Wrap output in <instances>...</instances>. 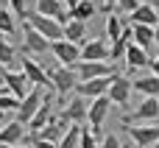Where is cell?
I'll return each instance as SVG.
<instances>
[{
	"label": "cell",
	"instance_id": "cell-1",
	"mask_svg": "<svg viewBox=\"0 0 159 148\" xmlns=\"http://www.w3.org/2000/svg\"><path fill=\"white\" fill-rule=\"evenodd\" d=\"M45 73H48L50 87L59 92V98H61V104H64V95H70V92L78 87L75 67H61V64H56V67H50V70H45Z\"/></svg>",
	"mask_w": 159,
	"mask_h": 148
},
{
	"label": "cell",
	"instance_id": "cell-2",
	"mask_svg": "<svg viewBox=\"0 0 159 148\" xmlns=\"http://www.w3.org/2000/svg\"><path fill=\"white\" fill-rule=\"evenodd\" d=\"M159 120V98H143L131 115L123 118V126H140V123H157Z\"/></svg>",
	"mask_w": 159,
	"mask_h": 148
},
{
	"label": "cell",
	"instance_id": "cell-3",
	"mask_svg": "<svg viewBox=\"0 0 159 148\" xmlns=\"http://www.w3.org/2000/svg\"><path fill=\"white\" fill-rule=\"evenodd\" d=\"M25 25H31L39 36H45L48 42H59L61 39V25L56 22V20H50V17H42V14H36V11H28L25 14Z\"/></svg>",
	"mask_w": 159,
	"mask_h": 148
},
{
	"label": "cell",
	"instance_id": "cell-4",
	"mask_svg": "<svg viewBox=\"0 0 159 148\" xmlns=\"http://www.w3.org/2000/svg\"><path fill=\"white\" fill-rule=\"evenodd\" d=\"M0 84L6 87L8 95H14L17 101H22L34 87L28 84V78L22 76V70H0Z\"/></svg>",
	"mask_w": 159,
	"mask_h": 148
},
{
	"label": "cell",
	"instance_id": "cell-5",
	"mask_svg": "<svg viewBox=\"0 0 159 148\" xmlns=\"http://www.w3.org/2000/svg\"><path fill=\"white\" fill-rule=\"evenodd\" d=\"M129 137L137 148H154L159 143V120L157 123H143V126H126Z\"/></svg>",
	"mask_w": 159,
	"mask_h": 148
},
{
	"label": "cell",
	"instance_id": "cell-6",
	"mask_svg": "<svg viewBox=\"0 0 159 148\" xmlns=\"http://www.w3.org/2000/svg\"><path fill=\"white\" fill-rule=\"evenodd\" d=\"M50 53L56 56V62L61 67H75L81 62V48L67 42V39H59V42H50Z\"/></svg>",
	"mask_w": 159,
	"mask_h": 148
},
{
	"label": "cell",
	"instance_id": "cell-7",
	"mask_svg": "<svg viewBox=\"0 0 159 148\" xmlns=\"http://www.w3.org/2000/svg\"><path fill=\"white\" fill-rule=\"evenodd\" d=\"M115 76H117V73H115ZM115 76L92 78V81H78V87H75L78 98H84V101H95V98L106 95V90H109V84H112V78H115Z\"/></svg>",
	"mask_w": 159,
	"mask_h": 148
},
{
	"label": "cell",
	"instance_id": "cell-8",
	"mask_svg": "<svg viewBox=\"0 0 159 148\" xmlns=\"http://www.w3.org/2000/svg\"><path fill=\"white\" fill-rule=\"evenodd\" d=\"M39 104H42V90L39 87H34L22 101H20V106H17V123H22V126H28L31 123V118L36 115V109H39Z\"/></svg>",
	"mask_w": 159,
	"mask_h": 148
},
{
	"label": "cell",
	"instance_id": "cell-9",
	"mask_svg": "<svg viewBox=\"0 0 159 148\" xmlns=\"http://www.w3.org/2000/svg\"><path fill=\"white\" fill-rule=\"evenodd\" d=\"M106 118H109V98L106 95H101V98H95V101L87 104V123H89V129L95 134L101 132V126H103Z\"/></svg>",
	"mask_w": 159,
	"mask_h": 148
},
{
	"label": "cell",
	"instance_id": "cell-10",
	"mask_svg": "<svg viewBox=\"0 0 159 148\" xmlns=\"http://www.w3.org/2000/svg\"><path fill=\"white\" fill-rule=\"evenodd\" d=\"M75 76H78V81H92V78L115 76V67L106 64V62H78L75 64Z\"/></svg>",
	"mask_w": 159,
	"mask_h": 148
},
{
	"label": "cell",
	"instance_id": "cell-11",
	"mask_svg": "<svg viewBox=\"0 0 159 148\" xmlns=\"http://www.w3.org/2000/svg\"><path fill=\"white\" fill-rule=\"evenodd\" d=\"M20 70H22V76L28 78L31 87H50L48 73H45V67H42L39 62H34V59H28V56H20Z\"/></svg>",
	"mask_w": 159,
	"mask_h": 148
},
{
	"label": "cell",
	"instance_id": "cell-12",
	"mask_svg": "<svg viewBox=\"0 0 159 148\" xmlns=\"http://www.w3.org/2000/svg\"><path fill=\"white\" fill-rule=\"evenodd\" d=\"M106 98L109 104H117V106H129V98H131V81L123 78V76H115L109 90H106Z\"/></svg>",
	"mask_w": 159,
	"mask_h": 148
},
{
	"label": "cell",
	"instance_id": "cell-13",
	"mask_svg": "<svg viewBox=\"0 0 159 148\" xmlns=\"http://www.w3.org/2000/svg\"><path fill=\"white\" fill-rule=\"evenodd\" d=\"M87 104H89V101H84V98L75 95V98H70V101L64 104V109H61L59 118L67 120L70 126H81V123L87 120Z\"/></svg>",
	"mask_w": 159,
	"mask_h": 148
},
{
	"label": "cell",
	"instance_id": "cell-14",
	"mask_svg": "<svg viewBox=\"0 0 159 148\" xmlns=\"http://www.w3.org/2000/svg\"><path fill=\"white\" fill-rule=\"evenodd\" d=\"M22 143H28V129L22 126V123H17V120H8L3 129H0V148L3 146H22Z\"/></svg>",
	"mask_w": 159,
	"mask_h": 148
},
{
	"label": "cell",
	"instance_id": "cell-15",
	"mask_svg": "<svg viewBox=\"0 0 159 148\" xmlns=\"http://www.w3.org/2000/svg\"><path fill=\"white\" fill-rule=\"evenodd\" d=\"M106 59H109L106 39H87L81 45V62H106Z\"/></svg>",
	"mask_w": 159,
	"mask_h": 148
},
{
	"label": "cell",
	"instance_id": "cell-16",
	"mask_svg": "<svg viewBox=\"0 0 159 148\" xmlns=\"http://www.w3.org/2000/svg\"><path fill=\"white\" fill-rule=\"evenodd\" d=\"M50 118H53V104H50V98H42V104H39V109H36V115L31 118V123L25 126L31 134H39L48 123H50Z\"/></svg>",
	"mask_w": 159,
	"mask_h": 148
},
{
	"label": "cell",
	"instance_id": "cell-17",
	"mask_svg": "<svg viewBox=\"0 0 159 148\" xmlns=\"http://www.w3.org/2000/svg\"><path fill=\"white\" fill-rule=\"evenodd\" d=\"M129 17H131V25H145V28H154L159 22V14H157V8L151 3H140Z\"/></svg>",
	"mask_w": 159,
	"mask_h": 148
},
{
	"label": "cell",
	"instance_id": "cell-18",
	"mask_svg": "<svg viewBox=\"0 0 159 148\" xmlns=\"http://www.w3.org/2000/svg\"><path fill=\"white\" fill-rule=\"evenodd\" d=\"M22 36H25V50H31V53H48L50 50V42L45 39V36H39L31 25H22Z\"/></svg>",
	"mask_w": 159,
	"mask_h": 148
},
{
	"label": "cell",
	"instance_id": "cell-19",
	"mask_svg": "<svg viewBox=\"0 0 159 148\" xmlns=\"http://www.w3.org/2000/svg\"><path fill=\"white\" fill-rule=\"evenodd\" d=\"M131 92H140L143 98H159V78L148 73V76L131 81Z\"/></svg>",
	"mask_w": 159,
	"mask_h": 148
},
{
	"label": "cell",
	"instance_id": "cell-20",
	"mask_svg": "<svg viewBox=\"0 0 159 148\" xmlns=\"http://www.w3.org/2000/svg\"><path fill=\"white\" fill-rule=\"evenodd\" d=\"M61 39L73 42V45H84L87 42V22H78V20H70L64 28H61Z\"/></svg>",
	"mask_w": 159,
	"mask_h": 148
},
{
	"label": "cell",
	"instance_id": "cell-21",
	"mask_svg": "<svg viewBox=\"0 0 159 148\" xmlns=\"http://www.w3.org/2000/svg\"><path fill=\"white\" fill-rule=\"evenodd\" d=\"M20 56H17V48L0 36V70H20Z\"/></svg>",
	"mask_w": 159,
	"mask_h": 148
},
{
	"label": "cell",
	"instance_id": "cell-22",
	"mask_svg": "<svg viewBox=\"0 0 159 148\" xmlns=\"http://www.w3.org/2000/svg\"><path fill=\"white\" fill-rule=\"evenodd\" d=\"M131 36H134V45L143 48L148 56L154 50V28H145V25H131Z\"/></svg>",
	"mask_w": 159,
	"mask_h": 148
},
{
	"label": "cell",
	"instance_id": "cell-23",
	"mask_svg": "<svg viewBox=\"0 0 159 148\" xmlns=\"http://www.w3.org/2000/svg\"><path fill=\"white\" fill-rule=\"evenodd\" d=\"M123 59H126V67H129V70H140V67H145V64L151 62V56H148L143 48H137V45H129Z\"/></svg>",
	"mask_w": 159,
	"mask_h": 148
},
{
	"label": "cell",
	"instance_id": "cell-24",
	"mask_svg": "<svg viewBox=\"0 0 159 148\" xmlns=\"http://www.w3.org/2000/svg\"><path fill=\"white\" fill-rule=\"evenodd\" d=\"M95 11H98V6H95L92 0H78V3H75V8L70 11V20L89 22V17H95Z\"/></svg>",
	"mask_w": 159,
	"mask_h": 148
},
{
	"label": "cell",
	"instance_id": "cell-25",
	"mask_svg": "<svg viewBox=\"0 0 159 148\" xmlns=\"http://www.w3.org/2000/svg\"><path fill=\"white\" fill-rule=\"evenodd\" d=\"M61 11H67V8L61 6V0H36V14H42V17L56 20Z\"/></svg>",
	"mask_w": 159,
	"mask_h": 148
},
{
	"label": "cell",
	"instance_id": "cell-26",
	"mask_svg": "<svg viewBox=\"0 0 159 148\" xmlns=\"http://www.w3.org/2000/svg\"><path fill=\"white\" fill-rule=\"evenodd\" d=\"M123 28H126V22H123L117 14H109V17H106V36H109V45L123 36Z\"/></svg>",
	"mask_w": 159,
	"mask_h": 148
},
{
	"label": "cell",
	"instance_id": "cell-27",
	"mask_svg": "<svg viewBox=\"0 0 159 148\" xmlns=\"http://www.w3.org/2000/svg\"><path fill=\"white\" fill-rule=\"evenodd\" d=\"M78 137H81V126H67V132L59 140V148H78Z\"/></svg>",
	"mask_w": 159,
	"mask_h": 148
},
{
	"label": "cell",
	"instance_id": "cell-28",
	"mask_svg": "<svg viewBox=\"0 0 159 148\" xmlns=\"http://www.w3.org/2000/svg\"><path fill=\"white\" fill-rule=\"evenodd\" d=\"M17 31V20L8 8H0V36L3 34H14Z\"/></svg>",
	"mask_w": 159,
	"mask_h": 148
},
{
	"label": "cell",
	"instance_id": "cell-29",
	"mask_svg": "<svg viewBox=\"0 0 159 148\" xmlns=\"http://www.w3.org/2000/svg\"><path fill=\"white\" fill-rule=\"evenodd\" d=\"M78 148H101V143H98V134H95L92 129H84V126H81V137H78Z\"/></svg>",
	"mask_w": 159,
	"mask_h": 148
},
{
	"label": "cell",
	"instance_id": "cell-30",
	"mask_svg": "<svg viewBox=\"0 0 159 148\" xmlns=\"http://www.w3.org/2000/svg\"><path fill=\"white\" fill-rule=\"evenodd\" d=\"M17 106H20V101H17L14 95H8V92H6V95H0V112H3V115L17 112Z\"/></svg>",
	"mask_w": 159,
	"mask_h": 148
},
{
	"label": "cell",
	"instance_id": "cell-31",
	"mask_svg": "<svg viewBox=\"0 0 159 148\" xmlns=\"http://www.w3.org/2000/svg\"><path fill=\"white\" fill-rule=\"evenodd\" d=\"M140 6V0H115V14H131L134 8Z\"/></svg>",
	"mask_w": 159,
	"mask_h": 148
},
{
	"label": "cell",
	"instance_id": "cell-32",
	"mask_svg": "<svg viewBox=\"0 0 159 148\" xmlns=\"http://www.w3.org/2000/svg\"><path fill=\"white\" fill-rule=\"evenodd\" d=\"M8 11H11L14 17L25 20V14H28V8H25V0H8Z\"/></svg>",
	"mask_w": 159,
	"mask_h": 148
},
{
	"label": "cell",
	"instance_id": "cell-33",
	"mask_svg": "<svg viewBox=\"0 0 159 148\" xmlns=\"http://www.w3.org/2000/svg\"><path fill=\"white\" fill-rule=\"evenodd\" d=\"M126 48H129V45H126L123 39L112 42V48H109V59H123V56H126Z\"/></svg>",
	"mask_w": 159,
	"mask_h": 148
},
{
	"label": "cell",
	"instance_id": "cell-34",
	"mask_svg": "<svg viewBox=\"0 0 159 148\" xmlns=\"http://www.w3.org/2000/svg\"><path fill=\"white\" fill-rule=\"evenodd\" d=\"M28 143H31V148H59V146H53V143H45V140H39L36 134H31V137H28Z\"/></svg>",
	"mask_w": 159,
	"mask_h": 148
},
{
	"label": "cell",
	"instance_id": "cell-35",
	"mask_svg": "<svg viewBox=\"0 0 159 148\" xmlns=\"http://www.w3.org/2000/svg\"><path fill=\"white\" fill-rule=\"evenodd\" d=\"M101 148H120V140H117L115 134H109V137H103V143H101Z\"/></svg>",
	"mask_w": 159,
	"mask_h": 148
},
{
	"label": "cell",
	"instance_id": "cell-36",
	"mask_svg": "<svg viewBox=\"0 0 159 148\" xmlns=\"http://www.w3.org/2000/svg\"><path fill=\"white\" fill-rule=\"evenodd\" d=\"M148 64H151V76H157V78H159V53H157V59H151Z\"/></svg>",
	"mask_w": 159,
	"mask_h": 148
},
{
	"label": "cell",
	"instance_id": "cell-37",
	"mask_svg": "<svg viewBox=\"0 0 159 148\" xmlns=\"http://www.w3.org/2000/svg\"><path fill=\"white\" fill-rule=\"evenodd\" d=\"M103 11L106 14H115V0H103Z\"/></svg>",
	"mask_w": 159,
	"mask_h": 148
},
{
	"label": "cell",
	"instance_id": "cell-38",
	"mask_svg": "<svg viewBox=\"0 0 159 148\" xmlns=\"http://www.w3.org/2000/svg\"><path fill=\"white\" fill-rule=\"evenodd\" d=\"M154 48H157V53H159V22L154 25Z\"/></svg>",
	"mask_w": 159,
	"mask_h": 148
},
{
	"label": "cell",
	"instance_id": "cell-39",
	"mask_svg": "<svg viewBox=\"0 0 159 148\" xmlns=\"http://www.w3.org/2000/svg\"><path fill=\"white\" fill-rule=\"evenodd\" d=\"M75 3H78V0H61V6H64L67 11H73V8H75Z\"/></svg>",
	"mask_w": 159,
	"mask_h": 148
},
{
	"label": "cell",
	"instance_id": "cell-40",
	"mask_svg": "<svg viewBox=\"0 0 159 148\" xmlns=\"http://www.w3.org/2000/svg\"><path fill=\"white\" fill-rule=\"evenodd\" d=\"M6 123H8V115H3V112H0V129H3Z\"/></svg>",
	"mask_w": 159,
	"mask_h": 148
},
{
	"label": "cell",
	"instance_id": "cell-41",
	"mask_svg": "<svg viewBox=\"0 0 159 148\" xmlns=\"http://www.w3.org/2000/svg\"><path fill=\"white\" fill-rule=\"evenodd\" d=\"M0 95H6V87H3V84H0Z\"/></svg>",
	"mask_w": 159,
	"mask_h": 148
},
{
	"label": "cell",
	"instance_id": "cell-42",
	"mask_svg": "<svg viewBox=\"0 0 159 148\" xmlns=\"http://www.w3.org/2000/svg\"><path fill=\"white\" fill-rule=\"evenodd\" d=\"M151 6H154V8H157V14H159V3H151Z\"/></svg>",
	"mask_w": 159,
	"mask_h": 148
},
{
	"label": "cell",
	"instance_id": "cell-43",
	"mask_svg": "<svg viewBox=\"0 0 159 148\" xmlns=\"http://www.w3.org/2000/svg\"><path fill=\"white\" fill-rule=\"evenodd\" d=\"M3 148H11V146H3ZM14 148H25V146H14Z\"/></svg>",
	"mask_w": 159,
	"mask_h": 148
},
{
	"label": "cell",
	"instance_id": "cell-44",
	"mask_svg": "<svg viewBox=\"0 0 159 148\" xmlns=\"http://www.w3.org/2000/svg\"><path fill=\"white\" fill-rule=\"evenodd\" d=\"M154 148H159V143H157V146H154Z\"/></svg>",
	"mask_w": 159,
	"mask_h": 148
}]
</instances>
